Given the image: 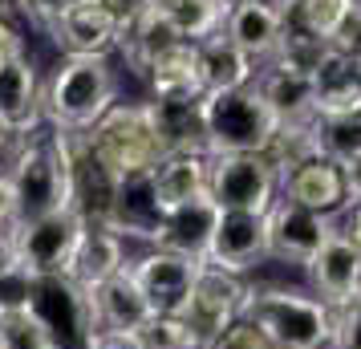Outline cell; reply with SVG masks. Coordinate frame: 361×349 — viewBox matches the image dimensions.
Listing matches in <instances>:
<instances>
[{
  "instance_id": "obj_1",
  "label": "cell",
  "mask_w": 361,
  "mask_h": 349,
  "mask_svg": "<svg viewBox=\"0 0 361 349\" xmlns=\"http://www.w3.org/2000/svg\"><path fill=\"white\" fill-rule=\"evenodd\" d=\"M17 224L53 216L73 207V171H69V130L53 126L49 118L33 134L17 138V154L8 166Z\"/></svg>"
},
{
  "instance_id": "obj_2",
  "label": "cell",
  "mask_w": 361,
  "mask_h": 349,
  "mask_svg": "<svg viewBox=\"0 0 361 349\" xmlns=\"http://www.w3.org/2000/svg\"><path fill=\"white\" fill-rule=\"evenodd\" d=\"M118 106V78L106 57H66L45 85V118L69 134L94 130Z\"/></svg>"
},
{
  "instance_id": "obj_3",
  "label": "cell",
  "mask_w": 361,
  "mask_h": 349,
  "mask_svg": "<svg viewBox=\"0 0 361 349\" xmlns=\"http://www.w3.org/2000/svg\"><path fill=\"white\" fill-rule=\"evenodd\" d=\"M244 321L272 341V349H321L333 337V309L300 288H252Z\"/></svg>"
},
{
  "instance_id": "obj_4",
  "label": "cell",
  "mask_w": 361,
  "mask_h": 349,
  "mask_svg": "<svg viewBox=\"0 0 361 349\" xmlns=\"http://www.w3.org/2000/svg\"><path fill=\"white\" fill-rule=\"evenodd\" d=\"M85 138H90L94 154L114 171L118 183L134 179V175H150L166 159L150 102H118L94 130H85Z\"/></svg>"
},
{
  "instance_id": "obj_5",
  "label": "cell",
  "mask_w": 361,
  "mask_h": 349,
  "mask_svg": "<svg viewBox=\"0 0 361 349\" xmlns=\"http://www.w3.org/2000/svg\"><path fill=\"white\" fill-rule=\"evenodd\" d=\"M203 114H207V154H264L280 126V118L268 110L256 85L207 94Z\"/></svg>"
},
{
  "instance_id": "obj_6",
  "label": "cell",
  "mask_w": 361,
  "mask_h": 349,
  "mask_svg": "<svg viewBox=\"0 0 361 349\" xmlns=\"http://www.w3.org/2000/svg\"><path fill=\"white\" fill-rule=\"evenodd\" d=\"M138 13V0H82L49 29L53 45L66 57H110Z\"/></svg>"
},
{
  "instance_id": "obj_7",
  "label": "cell",
  "mask_w": 361,
  "mask_h": 349,
  "mask_svg": "<svg viewBox=\"0 0 361 349\" xmlns=\"http://www.w3.org/2000/svg\"><path fill=\"white\" fill-rule=\"evenodd\" d=\"M85 235V219L66 207V212H53V216L29 219L17 224V244H20V272L29 281L41 276H66L73 264V252Z\"/></svg>"
},
{
  "instance_id": "obj_8",
  "label": "cell",
  "mask_w": 361,
  "mask_h": 349,
  "mask_svg": "<svg viewBox=\"0 0 361 349\" xmlns=\"http://www.w3.org/2000/svg\"><path fill=\"white\" fill-rule=\"evenodd\" d=\"M276 171L264 154H212V200L224 212H256L268 216L276 203Z\"/></svg>"
},
{
  "instance_id": "obj_9",
  "label": "cell",
  "mask_w": 361,
  "mask_h": 349,
  "mask_svg": "<svg viewBox=\"0 0 361 349\" xmlns=\"http://www.w3.org/2000/svg\"><path fill=\"white\" fill-rule=\"evenodd\" d=\"M247 297H252V288L244 284V276L224 272V268H215V264H203L183 317L191 321V329H195L203 341H215L219 333H228L231 325L244 321Z\"/></svg>"
},
{
  "instance_id": "obj_10",
  "label": "cell",
  "mask_w": 361,
  "mask_h": 349,
  "mask_svg": "<svg viewBox=\"0 0 361 349\" xmlns=\"http://www.w3.org/2000/svg\"><path fill=\"white\" fill-rule=\"evenodd\" d=\"M203 264L207 260L183 256V252L150 248L138 260H130V272H134V281L142 284V293L154 305V313H183L187 300H191V288H195L199 272H203Z\"/></svg>"
},
{
  "instance_id": "obj_11",
  "label": "cell",
  "mask_w": 361,
  "mask_h": 349,
  "mask_svg": "<svg viewBox=\"0 0 361 349\" xmlns=\"http://www.w3.org/2000/svg\"><path fill=\"white\" fill-rule=\"evenodd\" d=\"M333 235L329 216H317L300 203L280 195L268 212V256L284 260V264H312V256L325 248V240Z\"/></svg>"
},
{
  "instance_id": "obj_12",
  "label": "cell",
  "mask_w": 361,
  "mask_h": 349,
  "mask_svg": "<svg viewBox=\"0 0 361 349\" xmlns=\"http://www.w3.org/2000/svg\"><path fill=\"white\" fill-rule=\"evenodd\" d=\"M264 256H268V216L224 212L219 207V224H215V235H212L207 264L244 276L247 268H256Z\"/></svg>"
},
{
  "instance_id": "obj_13",
  "label": "cell",
  "mask_w": 361,
  "mask_h": 349,
  "mask_svg": "<svg viewBox=\"0 0 361 349\" xmlns=\"http://www.w3.org/2000/svg\"><path fill=\"white\" fill-rule=\"evenodd\" d=\"M69 171H73V212L85 224H106L118 195V179L94 154L85 134H69Z\"/></svg>"
},
{
  "instance_id": "obj_14",
  "label": "cell",
  "mask_w": 361,
  "mask_h": 349,
  "mask_svg": "<svg viewBox=\"0 0 361 349\" xmlns=\"http://www.w3.org/2000/svg\"><path fill=\"white\" fill-rule=\"evenodd\" d=\"M0 122L8 126L13 138H25L45 122V85L37 78L29 53H20L17 61L0 69Z\"/></svg>"
},
{
  "instance_id": "obj_15",
  "label": "cell",
  "mask_w": 361,
  "mask_h": 349,
  "mask_svg": "<svg viewBox=\"0 0 361 349\" xmlns=\"http://www.w3.org/2000/svg\"><path fill=\"white\" fill-rule=\"evenodd\" d=\"M312 293L325 300L329 309H337L345 300L361 293V244L349 232H333L325 248L312 256L309 264Z\"/></svg>"
},
{
  "instance_id": "obj_16",
  "label": "cell",
  "mask_w": 361,
  "mask_h": 349,
  "mask_svg": "<svg viewBox=\"0 0 361 349\" xmlns=\"http://www.w3.org/2000/svg\"><path fill=\"white\" fill-rule=\"evenodd\" d=\"M224 33L252 57V61H272L288 37V20L272 0H240L231 4Z\"/></svg>"
},
{
  "instance_id": "obj_17",
  "label": "cell",
  "mask_w": 361,
  "mask_h": 349,
  "mask_svg": "<svg viewBox=\"0 0 361 349\" xmlns=\"http://www.w3.org/2000/svg\"><path fill=\"white\" fill-rule=\"evenodd\" d=\"M163 219H166V207L159 203L154 171H150V175H134V179L118 183V195H114L110 216H106V228H114L122 240H147V244H154Z\"/></svg>"
},
{
  "instance_id": "obj_18",
  "label": "cell",
  "mask_w": 361,
  "mask_h": 349,
  "mask_svg": "<svg viewBox=\"0 0 361 349\" xmlns=\"http://www.w3.org/2000/svg\"><path fill=\"white\" fill-rule=\"evenodd\" d=\"M122 268H130L126 260V240L106 228V224H85V235L78 252H73V264H69V281L78 284L82 293H98L106 281H114Z\"/></svg>"
},
{
  "instance_id": "obj_19",
  "label": "cell",
  "mask_w": 361,
  "mask_h": 349,
  "mask_svg": "<svg viewBox=\"0 0 361 349\" xmlns=\"http://www.w3.org/2000/svg\"><path fill=\"white\" fill-rule=\"evenodd\" d=\"M150 98L154 102H199L207 98V78H203V53L195 41H179L150 66L147 73Z\"/></svg>"
},
{
  "instance_id": "obj_20",
  "label": "cell",
  "mask_w": 361,
  "mask_h": 349,
  "mask_svg": "<svg viewBox=\"0 0 361 349\" xmlns=\"http://www.w3.org/2000/svg\"><path fill=\"white\" fill-rule=\"evenodd\" d=\"M179 41L183 37L175 33V25H171V17L163 13V4H159V0H138V13H134L130 25H126L118 53L126 57V66H130L138 78H147L150 66H154L171 45H179Z\"/></svg>"
},
{
  "instance_id": "obj_21",
  "label": "cell",
  "mask_w": 361,
  "mask_h": 349,
  "mask_svg": "<svg viewBox=\"0 0 361 349\" xmlns=\"http://www.w3.org/2000/svg\"><path fill=\"white\" fill-rule=\"evenodd\" d=\"M284 200L309 207L317 216H337L345 203H349V187H345V171L337 159L329 154H317L312 163H305L300 171H293L284 179Z\"/></svg>"
},
{
  "instance_id": "obj_22",
  "label": "cell",
  "mask_w": 361,
  "mask_h": 349,
  "mask_svg": "<svg viewBox=\"0 0 361 349\" xmlns=\"http://www.w3.org/2000/svg\"><path fill=\"white\" fill-rule=\"evenodd\" d=\"M98 329H118V333H142L154 321V305L147 300L142 284L134 281L130 268H122L114 281H106L98 293H90Z\"/></svg>"
},
{
  "instance_id": "obj_23",
  "label": "cell",
  "mask_w": 361,
  "mask_h": 349,
  "mask_svg": "<svg viewBox=\"0 0 361 349\" xmlns=\"http://www.w3.org/2000/svg\"><path fill=\"white\" fill-rule=\"evenodd\" d=\"M215 224H219V203H215L212 195L187 203V207H175V212H166L163 228H159V235H154L150 248H166V252H183V256L207 260Z\"/></svg>"
},
{
  "instance_id": "obj_24",
  "label": "cell",
  "mask_w": 361,
  "mask_h": 349,
  "mask_svg": "<svg viewBox=\"0 0 361 349\" xmlns=\"http://www.w3.org/2000/svg\"><path fill=\"white\" fill-rule=\"evenodd\" d=\"M317 82V118L321 122H357L361 118V73L345 49H333Z\"/></svg>"
},
{
  "instance_id": "obj_25",
  "label": "cell",
  "mask_w": 361,
  "mask_h": 349,
  "mask_svg": "<svg viewBox=\"0 0 361 349\" xmlns=\"http://www.w3.org/2000/svg\"><path fill=\"white\" fill-rule=\"evenodd\" d=\"M154 191L166 212L212 195V154H166L154 166Z\"/></svg>"
},
{
  "instance_id": "obj_26",
  "label": "cell",
  "mask_w": 361,
  "mask_h": 349,
  "mask_svg": "<svg viewBox=\"0 0 361 349\" xmlns=\"http://www.w3.org/2000/svg\"><path fill=\"white\" fill-rule=\"evenodd\" d=\"M357 8H361V0H280V13L288 20V29L321 37L329 45H337V49H341Z\"/></svg>"
},
{
  "instance_id": "obj_27",
  "label": "cell",
  "mask_w": 361,
  "mask_h": 349,
  "mask_svg": "<svg viewBox=\"0 0 361 349\" xmlns=\"http://www.w3.org/2000/svg\"><path fill=\"white\" fill-rule=\"evenodd\" d=\"M154 126L163 138L166 154H207V114L203 98L199 102H154Z\"/></svg>"
},
{
  "instance_id": "obj_28",
  "label": "cell",
  "mask_w": 361,
  "mask_h": 349,
  "mask_svg": "<svg viewBox=\"0 0 361 349\" xmlns=\"http://www.w3.org/2000/svg\"><path fill=\"white\" fill-rule=\"evenodd\" d=\"M256 90L280 122H312L317 118V82L305 78V73L268 66L256 78Z\"/></svg>"
},
{
  "instance_id": "obj_29",
  "label": "cell",
  "mask_w": 361,
  "mask_h": 349,
  "mask_svg": "<svg viewBox=\"0 0 361 349\" xmlns=\"http://www.w3.org/2000/svg\"><path fill=\"white\" fill-rule=\"evenodd\" d=\"M317 154H325V147H321V118H312V122H280L272 142L264 147V163L272 166L276 179L284 183L293 171L312 163Z\"/></svg>"
},
{
  "instance_id": "obj_30",
  "label": "cell",
  "mask_w": 361,
  "mask_h": 349,
  "mask_svg": "<svg viewBox=\"0 0 361 349\" xmlns=\"http://www.w3.org/2000/svg\"><path fill=\"white\" fill-rule=\"evenodd\" d=\"M199 53H203L207 94H215V90H244V85H256V61H252L228 33H215L212 41H203Z\"/></svg>"
},
{
  "instance_id": "obj_31",
  "label": "cell",
  "mask_w": 361,
  "mask_h": 349,
  "mask_svg": "<svg viewBox=\"0 0 361 349\" xmlns=\"http://www.w3.org/2000/svg\"><path fill=\"white\" fill-rule=\"evenodd\" d=\"M159 4H163V13L171 17L175 33L183 41H195V45L212 41L215 33H224L228 13H231L224 0H159Z\"/></svg>"
},
{
  "instance_id": "obj_32",
  "label": "cell",
  "mask_w": 361,
  "mask_h": 349,
  "mask_svg": "<svg viewBox=\"0 0 361 349\" xmlns=\"http://www.w3.org/2000/svg\"><path fill=\"white\" fill-rule=\"evenodd\" d=\"M0 349H57V337L33 305H0Z\"/></svg>"
},
{
  "instance_id": "obj_33",
  "label": "cell",
  "mask_w": 361,
  "mask_h": 349,
  "mask_svg": "<svg viewBox=\"0 0 361 349\" xmlns=\"http://www.w3.org/2000/svg\"><path fill=\"white\" fill-rule=\"evenodd\" d=\"M333 49H337V45H329V41H321V37H309V33H300V29H288L280 53L272 57V66L288 69V73L317 78V73L325 69V61L333 57Z\"/></svg>"
},
{
  "instance_id": "obj_34",
  "label": "cell",
  "mask_w": 361,
  "mask_h": 349,
  "mask_svg": "<svg viewBox=\"0 0 361 349\" xmlns=\"http://www.w3.org/2000/svg\"><path fill=\"white\" fill-rule=\"evenodd\" d=\"M138 337H142L147 349H203L207 345L183 313H154V321Z\"/></svg>"
},
{
  "instance_id": "obj_35",
  "label": "cell",
  "mask_w": 361,
  "mask_h": 349,
  "mask_svg": "<svg viewBox=\"0 0 361 349\" xmlns=\"http://www.w3.org/2000/svg\"><path fill=\"white\" fill-rule=\"evenodd\" d=\"M329 349H361V293L333 309V337Z\"/></svg>"
},
{
  "instance_id": "obj_36",
  "label": "cell",
  "mask_w": 361,
  "mask_h": 349,
  "mask_svg": "<svg viewBox=\"0 0 361 349\" xmlns=\"http://www.w3.org/2000/svg\"><path fill=\"white\" fill-rule=\"evenodd\" d=\"M73 4H82V0H17V13H20V17H29L33 25H41V29L49 33V29L66 17Z\"/></svg>"
},
{
  "instance_id": "obj_37",
  "label": "cell",
  "mask_w": 361,
  "mask_h": 349,
  "mask_svg": "<svg viewBox=\"0 0 361 349\" xmlns=\"http://www.w3.org/2000/svg\"><path fill=\"white\" fill-rule=\"evenodd\" d=\"M203 349H272V341H268L256 325L240 321V325H231L228 333H219L215 341H207Z\"/></svg>"
},
{
  "instance_id": "obj_38",
  "label": "cell",
  "mask_w": 361,
  "mask_h": 349,
  "mask_svg": "<svg viewBox=\"0 0 361 349\" xmlns=\"http://www.w3.org/2000/svg\"><path fill=\"white\" fill-rule=\"evenodd\" d=\"M20 272V244H17V224L0 228V284L13 281Z\"/></svg>"
},
{
  "instance_id": "obj_39",
  "label": "cell",
  "mask_w": 361,
  "mask_h": 349,
  "mask_svg": "<svg viewBox=\"0 0 361 349\" xmlns=\"http://www.w3.org/2000/svg\"><path fill=\"white\" fill-rule=\"evenodd\" d=\"M85 349H147V345H142V337H138V333L98 329L90 341H85Z\"/></svg>"
},
{
  "instance_id": "obj_40",
  "label": "cell",
  "mask_w": 361,
  "mask_h": 349,
  "mask_svg": "<svg viewBox=\"0 0 361 349\" xmlns=\"http://www.w3.org/2000/svg\"><path fill=\"white\" fill-rule=\"evenodd\" d=\"M20 53H25V37H20L8 20L0 17V69L8 66V61H17Z\"/></svg>"
},
{
  "instance_id": "obj_41",
  "label": "cell",
  "mask_w": 361,
  "mask_h": 349,
  "mask_svg": "<svg viewBox=\"0 0 361 349\" xmlns=\"http://www.w3.org/2000/svg\"><path fill=\"white\" fill-rule=\"evenodd\" d=\"M341 171H345V187H349V203H361V147H353L341 159Z\"/></svg>"
},
{
  "instance_id": "obj_42",
  "label": "cell",
  "mask_w": 361,
  "mask_h": 349,
  "mask_svg": "<svg viewBox=\"0 0 361 349\" xmlns=\"http://www.w3.org/2000/svg\"><path fill=\"white\" fill-rule=\"evenodd\" d=\"M4 224H17V195H13L8 171H0V228Z\"/></svg>"
},
{
  "instance_id": "obj_43",
  "label": "cell",
  "mask_w": 361,
  "mask_h": 349,
  "mask_svg": "<svg viewBox=\"0 0 361 349\" xmlns=\"http://www.w3.org/2000/svg\"><path fill=\"white\" fill-rule=\"evenodd\" d=\"M349 235H353V240L361 244V203L353 207V219H349Z\"/></svg>"
},
{
  "instance_id": "obj_44",
  "label": "cell",
  "mask_w": 361,
  "mask_h": 349,
  "mask_svg": "<svg viewBox=\"0 0 361 349\" xmlns=\"http://www.w3.org/2000/svg\"><path fill=\"white\" fill-rule=\"evenodd\" d=\"M8 142H13V134H8V126L0 122V159H4V150H8Z\"/></svg>"
},
{
  "instance_id": "obj_45",
  "label": "cell",
  "mask_w": 361,
  "mask_h": 349,
  "mask_svg": "<svg viewBox=\"0 0 361 349\" xmlns=\"http://www.w3.org/2000/svg\"><path fill=\"white\" fill-rule=\"evenodd\" d=\"M349 57H353V69L361 73V45H353V53H349Z\"/></svg>"
},
{
  "instance_id": "obj_46",
  "label": "cell",
  "mask_w": 361,
  "mask_h": 349,
  "mask_svg": "<svg viewBox=\"0 0 361 349\" xmlns=\"http://www.w3.org/2000/svg\"><path fill=\"white\" fill-rule=\"evenodd\" d=\"M224 4H228V8H231V4H240V0H224Z\"/></svg>"
},
{
  "instance_id": "obj_47",
  "label": "cell",
  "mask_w": 361,
  "mask_h": 349,
  "mask_svg": "<svg viewBox=\"0 0 361 349\" xmlns=\"http://www.w3.org/2000/svg\"><path fill=\"white\" fill-rule=\"evenodd\" d=\"M357 126H361V118H357Z\"/></svg>"
}]
</instances>
